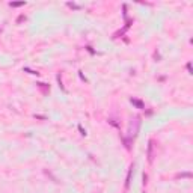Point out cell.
<instances>
[{
	"label": "cell",
	"instance_id": "cell-8",
	"mask_svg": "<svg viewBox=\"0 0 193 193\" xmlns=\"http://www.w3.org/2000/svg\"><path fill=\"white\" fill-rule=\"evenodd\" d=\"M0 32H2V29H0Z\"/></svg>",
	"mask_w": 193,
	"mask_h": 193
},
{
	"label": "cell",
	"instance_id": "cell-3",
	"mask_svg": "<svg viewBox=\"0 0 193 193\" xmlns=\"http://www.w3.org/2000/svg\"><path fill=\"white\" fill-rule=\"evenodd\" d=\"M131 173H133V165H131V167H130V171H128L127 181H125V189H128V187H130V181H131Z\"/></svg>",
	"mask_w": 193,
	"mask_h": 193
},
{
	"label": "cell",
	"instance_id": "cell-2",
	"mask_svg": "<svg viewBox=\"0 0 193 193\" xmlns=\"http://www.w3.org/2000/svg\"><path fill=\"white\" fill-rule=\"evenodd\" d=\"M154 160V140L148 142V161L152 163Z\"/></svg>",
	"mask_w": 193,
	"mask_h": 193
},
{
	"label": "cell",
	"instance_id": "cell-4",
	"mask_svg": "<svg viewBox=\"0 0 193 193\" xmlns=\"http://www.w3.org/2000/svg\"><path fill=\"white\" fill-rule=\"evenodd\" d=\"M131 103H133L134 106H137L139 109H143V107H145V106H143V103H142L140 100H134V98H131Z\"/></svg>",
	"mask_w": 193,
	"mask_h": 193
},
{
	"label": "cell",
	"instance_id": "cell-5",
	"mask_svg": "<svg viewBox=\"0 0 193 193\" xmlns=\"http://www.w3.org/2000/svg\"><path fill=\"white\" fill-rule=\"evenodd\" d=\"M24 5H26V2H11V3H9V6L18 8V6H24Z\"/></svg>",
	"mask_w": 193,
	"mask_h": 193
},
{
	"label": "cell",
	"instance_id": "cell-7",
	"mask_svg": "<svg viewBox=\"0 0 193 193\" xmlns=\"http://www.w3.org/2000/svg\"><path fill=\"white\" fill-rule=\"evenodd\" d=\"M68 6L72 8V9H80V6H79V5H75V3H68Z\"/></svg>",
	"mask_w": 193,
	"mask_h": 193
},
{
	"label": "cell",
	"instance_id": "cell-1",
	"mask_svg": "<svg viewBox=\"0 0 193 193\" xmlns=\"http://www.w3.org/2000/svg\"><path fill=\"white\" fill-rule=\"evenodd\" d=\"M139 128H140V119L137 116H134L131 119V122L128 125V139H133L136 134L139 133Z\"/></svg>",
	"mask_w": 193,
	"mask_h": 193
},
{
	"label": "cell",
	"instance_id": "cell-6",
	"mask_svg": "<svg viewBox=\"0 0 193 193\" xmlns=\"http://www.w3.org/2000/svg\"><path fill=\"white\" fill-rule=\"evenodd\" d=\"M38 86H39V88L42 89V92H44V94H47V92H48V89L44 86V83H38Z\"/></svg>",
	"mask_w": 193,
	"mask_h": 193
}]
</instances>
